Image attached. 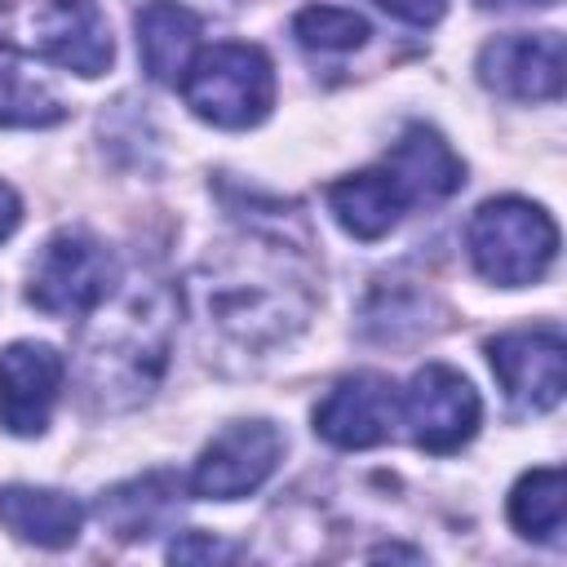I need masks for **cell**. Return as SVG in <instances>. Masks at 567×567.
Wrapping results in <instances>:
<instances>
[{
	"label": "cell",
	"instance_id": "2",
	"mask_svg": "<svg viewBox=\"0 0 567 567\" xmlns=\"http://www.w3.org/2000/svg\"><path fill=\"white\" fill-rule=\"evenodd\" d=\"M173 346V310L164 288H133L111 301L84 332H80V381L84 394L106 408H133L151 399L164 377Z\"/></svg>",
	"mask_w": 567,
	"mask_h": 567
},
{
	"label": "cell",
	"instance_id": "3",
	"mask_svg": "<svg viewBox=\"0 0 567 567\" xmlns=\"http://www.w3.org/2000/svg\"><path fill=\"white\" fill-rule=\"evenodd\" d=\"M465 248L474 270L496 288L536 284L558 257V226L554 217L518 195H501L478 204L465 226Z\"/></svg>",
	"mask_w": 567,
	"mask_h": 567
},
{
	"label": "cell",
	"instance_id": "5",
	"mask_svg": "<svg viewBox=\"0 0 567 567\" xmlns=\"http://www.w3.org/2000/svg\"><path fill=\"white\" fill-rule=\"evenodd\" d=\"M115 284V257L102 239H93L89 230H58L49 235V244L40 248L31 279H27V301L40 315L53 319H75L97 310L111 297Z\"/></svg>",
	"mask_w": 567,
	"mask_h": 567
},
{
	"label": "cell",
	"instance_id": "20",
	"mask_svg": "<svg viewBox=\"0 0 567 567\" xmlns=\"http://www.w3.org/2000/svg\"><path fill=\"white\" fill-rule=\"evenodd\" d=\"M292 35H297L301 49H315V53H350L372 31H368L363 13H354V9H341V4H306L292 18Z\"/></svg>",
	"mask_w": 567,
	"mask_h": 567
},
{
	"label": "cell",
	"instance_id": "19",
	"mask_svg": "<svg viewBox=\"0 0 567 567\" xmlns=\"http://www.w3.org/2000/svg\"><path fill=\"white\" fill-rule=\"evenodd\" d=\"M563 501H567L563 470L540 465V470H532V474H523L514 483V492H509V523L523 536L554 545L563 536Z\"/></svg>",
	"mask_w": 567,
	"mask_h": 567
},
{
	"label": "cell",
	"instance_id": "12",
	"mask_svg": "<svg viewBox=\"0 0 567 567\" xmlns=\"http://www.w3.org/2000/svg\"><path fill=\"white\" fill-rule=\"evenodd\" d=\"M31 35H35V49L44 62L66 66L84 80L102 75L115 58L111 22L93 0H44L35 9Z\"/></svg>",
	"mask_w": 567,
	"mask_h": 567
},
{
	"label": "cell",
	"instance_id": "22",
	"mask_svg": "<svg viewBox=\"0 0 567 567\" xmlns=\"http://www.w3.org/2000/svg\"><path fill=\"white\" fill-rule=\"evenodd\" d=\"M377 4L390 18L408 22V27H434L443 18V9H447V0H377Z\"/></svg>",
	"mask_w": 567,
	"mask_h": 567
},
{
	"label": "cell",
	"instance_id": "9",
	"mask_svg": "<svg viewBox=\"0 0 567 567\" xmlns=\"http://www.w3.org/2000/svg\"><path fill=\"white\" fill-rule=\"evenodd\" d=\"M478 80L514 102H554L563 93V35L514 31L478 49Z\"/></svg>",
	"mask_w": 567,
	"mask_h": 567
},
{
	"label": "cell",
	"instance_id": "8",
	"mask_svg": "<svg viewBox=\"0 0 567 567\" xmlns=\"http://www.w3.org/2000/svg\"><path fill=\"white\" fill-rule=\"evenodd\" d=\"M284 456V434L270 421H230L195 461L190 492L199 501H239L257 492Z\"/></svg>",
	"mask_w": 567,
	"mask_h": 567
},
{
	"label": "cell",
	"instance_id": "13",
	"mask_svg": "<svg viewBox=\"0 0 567 567\" xmlns=\"http://www.w3.org/2000/svg\"><path fill=\"white\" fill-rule=\"evenodd\" d=\"M385 173L399 182L408 204H434L461 190L465 182V164L461 155L443 142V133H434L430 124H408L399 133V142L385 151Z\"/></svg>",
	"mask_w": 567,
	"mask_h": 567
},
{
	"label": "cell",
	"instance_id": "18",
	"mask_svg": "<svg viewBox=\"0 0 567 567\" xmlns=\"http://www.w3.org/2000/svg\"><path fill=\"white\" fill-rule=\"evenodd\" d=\"M58 120H66V106L0 40V124L4 128H49Z\"/></svg>",
	"mask_w": 567,
	"mask_h": 567
},
{
	"label": "cell",
	"instance_id": "24",
	"mask_svg": "<svg viewBox=\"0 0 567 567\" xmlns=\"http://www.w3.org/2000/svg\"><path fill=\"white\" fill-rule=\"evenodd\" d=\"M478 9H549V4H558V0H474Z\"/></svg>",
	"mask_w": 567,
	"mask_h": 567
},
{
	"label": "cell",
	"instance_id": "1",
	"mask_svg": "<svg viewBox=\"0 0 567 567\" xmlns=\"http://www.w3.org/2000/svg\"><path fill=\"white\" fill-rule=\"evenodd\" d=\"M288 244L248 239L235 252L208 261L190 275V297L217 337L266 350L288 341L310 315V284L288 266Z\"/></svg>",
	"mask_w": 567,
	"mask_h": 567
},
{
	"label": "cell",
	"instance_id": "14",
	"mask_svg": "<svg viewBox=\"0 0 567 567\" xmlns=\"http://www.w3.org/2000/svg\"><path fill=\"white\" fill-rule=\"evenodd\" d=\"M0 523L40 549H66L80 536L84 509L80 501H71L66 492L53 487H27V483H9L0 487Z\"/></svg>",
	"mask_w": 567,
	"mask_h": 567
},
{
	"label": "cell",
	"instance_id": "17",
	"mask_svg": "<svg viewBox=\"0 0 567 567\" xmlns=\"http://www.w3.org/2000/svg\"><path fill=\"white\" fill-rule=\"evenodd\" d=\"M173 509H177V478L168 470L128 478V483L102 492V501H97L102 523L120 540H146V536H155L173 518Z\"/></svg>",
	"mask_w": 567,
	"mask_h": 567
},
{
	"label": "cell",
	"instance_id": "16",
	"mask_svg": "<svg viewBox=\"0 0 567 567\" xmlns=\"http://www.w3.org/2000/svg\"><path fill=\"white\" fill-rule=\"evenodd\" d=\"M328 208L337 217V226L354 239H381L399 226L408 199L399 190V182L385 168H368V173H350L341 182L328 186Z\"/></svg>",
	"mask_w": 567,
	"mask_h": 567
},
{
	"label": "cell",
	"instance_id": "10",
	"mask_svg": "<svg viewBox=\"0 0 567 567\" xmlns=\"http://www.w3.org/2000/svg\"><path fill=\"white\" fill-rule=\"evenodd\" d=\"M394 421H399V390L381 372L341 377L315 408V434L346 452L385 443Z\"/></svg>",
	"mask_w": 567,
	"mask_h": 567
},
{
	"label": "cell",
	"instance_id": "6",
	"mask_svg": "<svg viewBox=\"0 0 567 567\" xmlns=\"http://www.w3.org/2000/svg\"><path fill=\"white\" fill-rule=\"evenodd\" d=\"M399 416L412 434V443L421 452H456L474 439L478 430V416H483V403L474 394V385L447 368V363H425L408 390L399 394Z\"/></svg>",
	"mask_w": 567,
	"mask_h": 567
},
{
	"label": "cell",
	"instance_id": "23",
	"mask_svg": "<svg viewBox=\"0 0 567 567\" xmlns=\"http://www.w3.org/2000/svg\"><path fill=\"white\" fill-rule=\"evenodd\" d=\"M18 221H22V199L13 195V186L0 182V239H9L18 230Z\"/></svg>",
	"mask_w": 567,
	"mask_h": 567
},
{
	"label": "cell",
	"instance_id": "11",
	"mask_svg": "<svg viewBox=\"0 0 567 567\" xmlns=\"http://www.w3.org/2000/svg\"><path fill=\"white\" fill-rule=\"evenodd\" d=\"M66 359L44 341H13L0 350V425L18 439L44 434L62 394Z\"/></svg>",
	"mask_w": 567,
	"mask_h": 567
},
{
	"label": "cell",
	"instance_id": "15",
	"mask_svg": "<svg viewBox=\"0 0 567 567\" xmlns=\"http://www.w3.org/2000/svg\"><path fill=\"white\" fill-rule=\"evenodd\" d=\"M195 44H199V13L186 9L182 0H151L137 13V53L151 80L177 84L195 62Z\"/></svg>",
	"mask_w": 567,
	"mask_h": 567
},
{
	"label": "cell",
	"instance_id": "4",
	"mask_svg": "<svg viewBox=\"0 0 567 567\" xmlns=\"http://www.w3.org/2000/svg\"><path fill=\"white\" fill-rule=\"evenodd\" d=\"M186 106L217 128H252L270 115L275 102V66L257 44H213L182 75Z\"/></svg>",
	"mask_w": 567,
	"mask_h": 567
},
{
	"label": "cell",
	"instance_id": "7",
	"mask_svg": "<svg viewBox=\"0 0 567 567\" xmlns=\"http://www.w3.org/2000/svg\"><path fill=\"white\" fill-rule=\"evenodd\" d=\"M487 363L518 412H549L567 390V341L554 323L514 328L487 341Z\"/></svg>",
	"mask_w": 567,
	"mask_h": 567
},
{
	"label": "cell",
	"instance_id": "21",
	"mask_svg": "<svg viewBox=\"0 0 567 567\" xmlns=\"http://www.w3.org/2000/svg\"><path fill=\"white\" fill-rule=\"evenodd\" d=\"M168 558L173 563H226V558H239V549L230 540L208 536V532H186L168 545Z\"/></svg>",
	"mask_w": 567,
	"mask_h": 567
}]
</instances>
